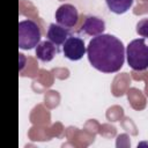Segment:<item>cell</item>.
<instances>
[{"mask_svg":"<svg viewBox=\"0 0 148 148\" xmlns=\"http://www.w3.org/2000/svg\"><path fill=\"white\" fill-rule=\"evenodd\" d=\"M90 65L102 73L118 72L125 61V47L120 39L110 34L92 37L87 46Z\"/></svg>","mask_w":148,"mask_h":148,"instance_id":"cell-1","label":"cell"},{"mask_svg":"<svg viewBox=\"0 0 148 148\" xmlns=\"http://www.w3.org/2000/svg\"><path fill=\"white\" fill-rule=\"evenodd\" d=\"M126 57L130 67L134 71L148 68V44L146 38L133 39L126 47Z\"/></svg>","mask_w":148,"mask_h":148,"instance_id":"cell-2","label":"cell"},{"mask_svg":"<svg viewBox=\"0 0 148 148\" xmlns=\"http://www.w3.org/2000/svg\"><path fill=\"white\" fill-rule=\"evenodd\" d=\"M40 29L36 22L23 20L18 22V47L21 50H31L40 43Z\"/></svg>","mask_w":148,"mask_h":148,"instance_id":"cell-3","label":"cell"},{"mask_svg":"<svg viewBox=\"0 0 148 148\" xmlns=\"http://www.w3.org/2000/svg\"><path fill=\"white\" fill-rule=\"evenodd\" d=\"M64 56L69 60H80L87 52L84 42L80 37H68L62 44Z\"/></svg>","mask_w":148,"mask_h":148,"instance_id":"cell-4","label":"cell"},{"mask_svg":"<svg viewBox=\"0 0 148 148\" xmlns=\"http://www.w3.org/2000/svg\"><path fill=\"white\" fill-rule=\"evenodd\" d=\"M79 20L77 9L71 3H64L56 10V21L65 28H73Z\"/></svg>","mask_w":148,"mask_h":148,"instance_id":"cell-5","label":"cell"},{"mask_svg":"<svg viewBox=\"0 0 148 148\" xmlns=\"http://www.w3.org/2000/svg\"><path fill=\"white\" fill-rule=\"evenodd\" d=\"M104 29H105L104 21L97 16H88L81 27L82 32H84L86 35L92 36V37L103 34Z\"/></svg>","mask_w":148,"mask_h":148,"instance_id":"cell-6","label":"cell"},{"mask_svg":"<svg viewBox=\"0 0 148 148\" xmlns=\"http://www.w3.org/2000/svg\"><path fill=\"white\" fill-rule=\"evenodd\" d=\"M69 36V31L60 25V24H56V23H51L47 32H46V37L49 40H51L54 45H61L66 42V39Z\"/></svg>","mask_w":148,"mask_h":148,"instance_id":"cell-7","label":"cell"},{"mask_svg":"<svg viewBox=\"0 0 148 148\" xmlns=\"http://www.w3.org/2000/svg\"><path fill=\"white\" fill-rule=\"evenodd\" d=\"M57 52V46L51 40H43L36 46V56L43 62L51 61L56 57Z\"/></svg>","mask_w":148,"mask_h":148,"instance_id":"cell-8","label":"cell"},{"mask_svg":"<svg viewBox=\"0 0 148 148\" xmlns=\"http://www.w3.org/2000/svg\"><path fill=\"white\" fill-rule=\"evenodd\" d=\"M134 0H105L109 9L114 14L126 13L133 5Z\"/></svg>","mask_w":148,"mask_h":148,"instance_id":"cell-9","label":"cell"},{"mask_svg":"<svg viewBox=\"0 0 148 148\" xmlns=\"http://www.w3.org/2000/svg\"><path fill=\"white\" fill-rule=\"evenodd\" d=\"M136 32L143 38H148V18H142L136 23Z\"/></svg>","mask_w":148,"mask_h":148,"instance_id":"cell-10","label":"cell"}]
</instances>
